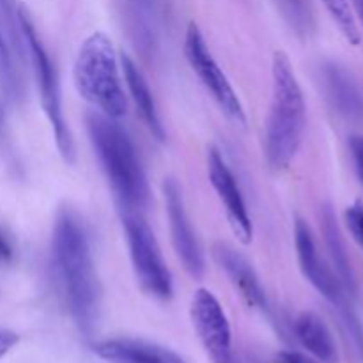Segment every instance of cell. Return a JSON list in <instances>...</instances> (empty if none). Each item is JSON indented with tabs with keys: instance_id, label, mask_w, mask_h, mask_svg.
Wrapping results in <instances>:
<instances>
[{
	"instance_id": "7402d4cb",
	"label": "cell",
	"mask_w": 363,
	"mask_h": 363,
	"mask_svg": "<svg viewBox=\"0 0 363 363\" xmlns=\"http://www.w3.org/2000/svg\"><path fill=\"white\" fill-rule=\"evenodd\" d=\"M344 220H346V227L351 236H353V240L360 245V248L363 250V202H353L346 209Z\"/></svg>"
},
{
	"instance_id": "52a82bcc",
	"label": "cell",
	"mask_w": 363,
	"mask_h": 363,
	"mask_svg": "<svg viewBox=\"0 0 363 363\" xmlns=\"http://www.w3.org/2000/svg\"><path fill=\"white\" fill-rule=\"evenodd\" d=\"M184 57H186L191 71L197 74L206 91L211 94L220 110L225 113L227 119L236 126H245L247 113H245L243 103H241L238 92L234 91L227 74L223 73L220 64L213 57L199 25L194 21L188 25L186 34H184Z\"/></svg>"
},
{
	"instance_id": "8fae6325",
	"label": "cell",
	"mask_w": 363,
	"mask_h": 363,
	"mask_svg": "<svg viewBox=\"0 0 363 363\" xmlns=\"http://www.w3.org/2000/svg\"><path fill=\"white\" fill-rule=\"evenodd\" d=\"M206 162H208L209 183H211L213 190L218 195L222 206L225 208L227 220H229L234 236L243 245H250L252 240H254V225H252L247 202H245L241 188L238 184L236 177H234L233 170L227 165L220 149L215 147V145L208 147Z\"/></svg>"
},
{
	"instance_id": "ac0fdd59",
	"label": "cell",
	"mask_w": 363,
	"mask_h": 363,
	"mask_svg": "<svg viewBox=\"0 0 363 363\" xmlns=\"http://www.w3.org/2000/svg\"><path fill=\"white\" fill-rule=\"evenodd\" d=\"M272 2L298 38H312L318 23L311 0H272Z\"/></svg>"
},
{
	"instance_id": "4fadbf2b",
	"label": "cell",
	"mask_w": 363,
	"mask_h": 363,
	"mask_svg": "<svg viewBox=\"0 0 363 363\" xmlns=\"http://www.w3.org/2000/svg\"><path fill=\"white\" fill-rule=\"evenodd\" d=\"M216 262L225 273L227 279L230 280L238 293L241 294L245 301L250 307L259 308V311H266L268 308V300H266L264 287H262L261 280H259L257 273H255L254 266L248 262L247 257L234 250L233 247L225 243H218L213 250Z\"/></svg>"
},
{
	"instance_id": "d4e9b609",
	"label": "cell",
	"mask_w": 363,
	"mask_h": 363,
	"mask_svg": "<svg viewBox=\"0 0 363 363\" xmlns=\"http://www.w3.org/2000/svg\"><path fill=\"white\" fill-rule=\"evenodd\" d=\"M279 363H321V362L312 360V358L305 357V354L293 353V351H286V353H280Z\"/></svg>"
},
{
	"instance_id": "603a6c76",
	"label": "cell",
	"mask_w": 363,
	"mask_h": 363,
	"mask_svg": "<svg viewBox=\"0 0 363 363\" xmlns=\"http://www.w3.org/2000/svg\"><path fill=\"white\" fill-rule=\"evenodd\" d=\"M350 152L353 158L354 170H357L358 179L363 184V135H353L350 138Z\"/></svg>"
},
{
	"instance_id": "5bb4252c",
	"label": "cell",
	"mask_w": 363,
	"mask_h": 363,
	"mask_svg": "<svg viewBox=\"0 0 363 363\" xmlns=\"http://www.w3.org/2000/svg\"><path fill=\"white\" fill-rule=\"evenodd\" d=\"M323 85L333 108L351 121L363 119V92L353 74L337 62H326L321 69Z\"/></svg>"
},
{
	"instance_id": "2e32d148",
	"label": "cell",
	"mask_w": 363,
	"mask_h": 363,
	"mask_svg": "<svg viewBox=\"0 0 363 363\" xmlns=\"http://www.w3.org/2000/svg\"><path fill=\"white\" fill-rule=\"evenodd\" d=\"M321 230L323 240H325L326 250H328L332 269L335 272L337 279L342 284L344 291L350 294L351 300H354L358 294V282L354 275L353 264H351L350 254H347L346 243H344L342 233H340L339 222H337L335 211L330 204L321 208Z\"/></svg>"
},
{
	"instance_id": "8992f818",
	"label": "cell",
	"mask_w": 363,
	"mask_h": 363,
	"mask_svg": "<svg viewBox=\"0 0 363 363\" xmlns=\"http://www.w3.org/2000/svg\"><path fill=\"white\" fill-rule=\"evenodd\" d=\"M121 222L126 234L131 266L142 289L156 300H170L174 284L160 245L142 213L121 209Z\"/></svg>"
},
{
	"instance_id": "5b68a950",
	"label": "cell",
	"mask_w": 363,
	"mask_h": 363,
	"mask_svg": "<svg viewBox=\"0 0 363 363\" xmlns=\"http://www.w3.org/2000/svg\"><path fill=\"white\" fill-rule=\"evenodd\" d=\"M20 27L23 34L25 50H27V59L30 60L32 73H34L35 85L39 91V99H41L43 110L46 113L50 126H52L53 138H55L57 149L60 156L67 163L74 162V144L71 137L69 126L64 117L62 108V96H60L59 74H57L55 64L50 59V53L46 52L45 45L39 39L35 32L34 23L28 16L27 9L20 6Z\"/></svg>"
},
{
	"instance_id": "e0dca14e",
	"label": "cell",
	"mask_w": 363,
	"mask_h": 363,
	"mask_svg": "<svg viewBox=\"0 0 363 363\" xmlns=\"http://www.w3.org/2000/svg\"><path fill=\"white\" fill-rule=\"evenodd\" d=\"M298 342L321 363L339 362V350L326 323L314 312H303L294 321Z\"/></svg>"
},
{
	"instance_id": "484cf974",
	"label": "cell",
	"mask_w": 363,
	"mask_h": 363,
	"mask_svg": "<svg viewBox=\"0 0 363 363\" xmlns=\"http://www.w3.org/2000/svg\"><path fill=\"white\" fill-rule=\"evenodd\" d=\"M13 255L14 250L13 247H11L9 240L0 233V262H9L11 259H13Z\"/></svg>"
},
{
	"instance_id": "cb8c5ba5",
	"label": "cell",
	"mask_w": 363,
	"mask_h": 363,
	"mask_svg": "<svg viewBox=\"0 0 363 363\" xmlns=\"http://www.w3.org/2000/svg\"><path fill=\"white\" fill-rule=\"evenodd\" d=\"M18 340H20V337L11 330H0V358L6 357L16 346Z\"/></svg>"
},
{
	"instance_id": "9c48e42d",
	"label": "cell",
	"mask_w": 363,
	"mask_h": 363,
	"mask_svg": "<svg viewBox=\"0 0 363 363\" xmlns=\"http://www.w3.org/2000/svg\"><path fill=\"white\" fill-rule=\"evenodd\" d=\"M294 245H296V255L301 273L311 282V286L332 305L333 311L337 312L340 308L353 305V300L344 291L342 284L337 279L332 266H328V262L319 254L314 234L303 218H296V222H294Z\"/></svg>"
},
{
	"instance_id": "7a4b0ae2",
	"label": "cell",
	"mask_w": 363,
	"mask_h": 363,
	"mask_svg": "<svg viewBox=\"0 0 363 363\" xmlns=\"http://www.w3.org/2000/svg\"><path fill=\"white\" fill-rule=\"evenodd\" d=\"M272 106L264 133L266 162L277 172L289 169L303 144L307 103L284 52H275L272 62Z\"/></svg>"
},
{
	"instance_id": "44dd1931",
	"label": "cell",
	"mask_w": 363,
	"mask_h": 363,
	"mask_svg": "<svg viewBox=\"0 0 363 363\" xmlns=\"http://www.w3.org/2000/svg\"><path fill=\"white\" fill-rule=\"evenodd\" d=\"M165 2L167 0H128V7L135 14L144 18L145 21L152 23V21L162 16L163 9H165Z\"/></svg>"
},
{
	"instance_id": "9a60e30c",
	"label": "cell",
	"mask_w": 363,
	"mask_h": 363,
	"mask_svg": "<svg viewBox=\"0 0 363 363\" xmlns=\"http://www.w3.org/2000/svg\"><path fill=\"white\" fill-rule=\"evenodd\" d=\"M119 62L121 67H123L124 84H126L128 92H130L131 99H133L135 106H137V112L140 113L142 121L147 126L149 133L158 142H165V126H163L155 96H152V91L149 87L147 80H145L144 73H142L140 67L137 66V62L128 53H123L119 57Z\"/></svg>"
},
{
	"instance_id": "4316f807",
	"label": "cell",
	"mask_w": 363,
	"mask_h": 363,
	"mask_svg": "<svg viewBox=\"0 0 363 363\" xmlns=\"http://www.w3.org/2000/svg\"><path fill=\"white\" fill-rule=\"evenodd\" d=\"M351 11H353L354 18H358L363 27V0H350Z\"/></svg>"
},
{
	"instance_id": "6da1fadb",
	"label": "cell",
	"mask_w": 363,
	"mask_h": 363,
	"mask_svg": "<svg viewBox=\"0 0 363 363\" xmlns=\"http://www.w3.org/2000/svg\"><path fill=\"white\" fill-rule=\"evenodd\" d=\"M52 252L71 318L82 333L91 335L98 323L101 291L87 230L69 209L57 215Z\"/></svg>"
},
{
	"instance_id": "30bf717a",
	"label": "cell",
	"mask_w": 363,
	"mask_h": 363,
	"mask_svg": "<svg viewBox=\"0 0 363 363\" xmlns=\"http://www.w3.org/2000/svg\"><path fill=\"white\" fill-rule=\"evenodd\" d=\"M163 201H165V213L167 220H169L174 250H176L179 261L183 262L184 269L194 279H201L206 268L204 254H202L201 241H199L194 225L190 222V216L186 213L183 190L177 184V181L165 179Z\"/></svg>"
},
{
	"instance_id": "ffe728a7",
	"label": "cell",
	"mask_w": 363,
	"mask_h": 363,
	"mask_svg": "<svg viewBox=\"0 0 363 363\" xmlns=\"http://www.w3.org/2000/svg\"><path fill=\"white\" fill-rule=\"evenodd\" d=\"M337 319H339L340 330H342L344 337H346L347 344L353 350V353L357 354L360 360H363V325L360 318L354 312L353 305L346 308H340L335 312Z\"/></svg>"
},
{
	"instance_id": "d6986e66",
	"label": "cell",
	"mask_w": 363,
	"mask_h": 363,
	"mask_svg": "<svg viewBox=\"0 0 363 363\" xmlns=\"http://www.w3.org/2000/svg\"><path fill=\"white\" fill-rule=\"evenodd\" d=\"M323 4L328 9V13L332 14L333 21L340 28L344 38L351 45H360V30H358L357 18L351 11L350 0H323Z\"/></svg>"
},
{
	"instance_id": "7c38bea8",
	"label": "cell",
	"mask_w": 363,
	"mask_h": 363,
	"mask_svg": "<svg viewBox=\"0 0 363 363\" xmlns=\"http://www.w3.org/2000/svg\"><path fill=\"white\" fill-rule=\"evenodd\" d=\"M92 351L106 363H186L169 347L126 337L99 340L92 346Z\"/></svg>"
},
{
	"instance_id": "3957f363",
	"label": "cell",
	"mask_w": 363,
	"mask_h": 363,
	"mask_svg": "<svg viewBox=\"0 0 363 363\" xmlns=\"http://www.w3.org/2000/svg\"><path fill=\"white\" fill-rule=\"evenodd\" d=\"M85 123L91 144L119 201V208L142 213L147 208L151 191L137 147L128 131L116 119L98 112L87 113Z\"/></svg>"
},
{
	"instance_id": "ba28073f",
	"label": "cell",
	"mask_w": 363,
	"mask_h": 363,
	"mask_svg": "<svg viewBox=\"0 0 363 363\" xmlns=\"http://www.w3.org/2000/svg\"><path fill=\"white\" fill-rule=\"evenodd\" d=\"M190 319L209 360L213 363H238L229 318L211 291L204 287L195 291L190 303Z\"/></svg>"
},
{
	"instance_id": "277c9868",
	"label": "cell",
	"mask_w": 363,
	"mask_h": 363,
	"mask_svg": "<svg viewBox=\"0 0 363 363\" xmlns=\"http://www.w3.org/2000/svg\"><path fill=\"white\" fill-rule=\"evenodd\" d=\"M119 69L116 46L105 32H94L85 39L73 66L78 94L98 113L116 121L123 119L128 108Z\"/></svg>"
}]
</instances>
